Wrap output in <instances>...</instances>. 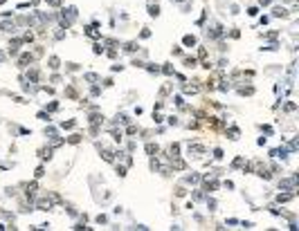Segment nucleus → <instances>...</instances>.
Returning <instances> with one entry per match:
<instances>
[{
    "mask_svg": "<svg viewBox=\"0 0 299 231\" xmlns=\"http://www.w3.org/2000/svg\"><path fill=\"white\" fill-rule=\"evenodd\" d=\"M74 18H76V9H74V7H67V9H63V11L59 14V23H61L63 29H67V27L74 23Z\"/></svg>",
    "mask_w": 299,
    "mask_h": 231,
    "instance_id": "f257e3e1",
    "label": "nucleus"
},
{
    "mask_svg": "<svg viewBox=\"0 0 299 231\" xmlns=\"http://www.w3.org/2000/svg\"><path fill=\"white\" fill-rule=\"evenodd\" d=\"M32 61H34V56H32L30 52H25V54L21 56V59H18V65H21V67H27V65H30Z\"/></svg>",
    "mask_w": 299,
    "mask_h": 231,
    "instance_id": "f03ea898",
    "label": "nucleus"
},
{
    "mask_svg": "<svg viewBox=\"0 0 299 231\" xmlns=\"http://www.w3.org/2000/svg\"><path fill=\"white\" fill-rule=\"evenodd\" d=\"M207 34H209L211 38H218V36H223V27H220V25H214L211 29H207Z\"/></svg>",
    "mask_w": 299,
    "mask_h": 231,
    "instance_id": "7ed1b4c3",
    "label": "nucleus"
},
{
    "mask_svg": "<svg viewBox=\"0 0 299 231\" xmlns=\"http://www.w3.org/2000/svg\"><path fill=\"white\" fill-rule=\"evenodd\" d=\"M38 211H50L52 209V200H38Z\"/></svg>",
    "mask_w": 299,
    "mask_h": 231,
    "instance_id": "20e7f679",
    "label": "nucleus"
},
{
    "mask_svg": "<svg viewBox=\"0 0 299 231\" xmlns=\"http://www.w3.org/2000/svg\"><path fill=\"white\" fill-rule=\"evenodd\" d=\"M292 198H295V193H292V191H290V193H279V195H277V202L281 204V202H290Z\"/></svg>",
    "mask_w": 299,
    "mask_h": 231,
    "instance_id": "39448f33",
    "label": "nucleus"
},
{
    "mask_svg": "<svg viewBox=\"0 0 299 231\" xmlns=\"http://www.w3.org/2000/svg\"><path fill=\"white\" fill-rule=\"evenodd\" d=\"M85 34H88L90 38H99L101 34L97 32V25H92V27H85Z\"/></svg>",
    "mask_w": 299,
    "mask_h": 231,
    "instance_id": "423d86ee",
    "label": "nucleus"
},
{
    "mask_svg": "<svg viewBox=\"0 0 299 231\" xmlns=\"http://www.w3.org/2000/svg\"><path fill=\"white\" fill-rule=\"evenodd\" d=\"M189 153H196V155H202V153H205V146H198V144H189Z\"/></svg>",
    "mask_w": 299,
    "mask_h": 231,
    "instance_id": "0eeeda50",
    "label": "nucleus"
},
{
    "mask_svg": "<svg viewBox=\"0 0 299 231\" xmlns=\"http://www.w3.org/2000/svg\"><path fill=\"white\" fill-rule=\"evenodd\" d=\"M158 150H160V148H158V144H146V153H149L151 157H155V155H158Z\"/></svg>",
    "mask_w": 299,
    "mask_h": 231,
    "instance_id": "6e6552de",
    "label": "nucleus"
},
{
    "mask_svg": "<svg viewBox=\"0 0 299 231\" xmlns=\"http://www.w3.org/2000/svg\"><path fill=\"white\" fill-rule=\"evenodd\" d=\"M169 153H171V155H169L171 159H173V157H180V155H178V153H180V146H178V144H171V146H169Z\"/></svg>",
    "mask_w": 299,
    "mask_h": 231,
    "instance_id": "1a4fd4ad",
    "label": "nucleus"
},
{
    "mask_svg": "<svg viewBox=\"0 0 299 231\" xmlns=\"http://www.w3.org/2000/svg\"><path fill=\"white\" fill-rule=\"evenodd\" d=\"M113 155H115V153H113V150H108V148H101V157H104L106 162H113V159H115Z\"/></svg>",
    "mask_w": 299,
    "mask_h": 231,
    "instance_id": "9d476101",
    "label": "nucleus"
},
{
    "mask_svg": "<svg viewBox=\"0 0 299 231\" xmlns=\"http://www.w3.org/2000/svg\"><path fill=\"white\" fill-rule=\"evenodd\" d=\"M14 23H9V20H5V23H0V29H2V32H14Z\"/></svg>",
    "mask_w": 299,
    "mask_h": 231,
    "instance_id": "9b49d317",
    "label": "nucleus"
},
{
    "mask_svg": "<svg viewBox=\"0 0 299 231\" xmlns=\"http://www.w3.org/2000/svg\"><path fill=\"white\" fill-rule=\"evenodd\" d=\"M101 121H104V117H99V114H90V123H92V128H97Z\"/></svg>",
    "mask_w": 299,
    "mask_h": 231,
    "instance_id": "f8f14e48",
    "label": "nucleus"
},
{
    "mask_svg": "<svg viewBox=\"0 0 299 231\" xmlns=\"http://www.w3.org/2000/svg\"><path fill=\"white\" fill-rule=\"evenodd\" d=\"M21 43H23V41H18V38L9 43V54H16V52H18V45H21Z\"/></svg>",
    "mask_w": 299,
    "mask_h": 231,
    "instance_id": "ddd939ff",
    "label": "nucleus"
},
{
    "mask_svg": "<svg viewBox=\"0 0 299 231\" xmlns=\"http://www.w3.org/2000/svg\"><path fill=\"white\" fill-rule=\"evenodd\" d=\"M36 189H38V186H36V182L27 184V198H34V195H36Z\"/></svg>",
    "mask_w": 299,
    "mask_h": 231,
    "instance_id": "4468645a",
    "label": "nucleus"
},
{
    "mask_svg": "<svg viewBox=\"0 0 299 231\" xmlns=\"http://www.w3.org/2000/svg\"><path fill=\"white\" fill-rule=\"evenodd\" d=\"M27 81L36 83V81H38V70H30V72H27Z\"/></svg>",
    "mask_w": 299,
    "mask_h": 231,
    "instance_id": "2eb2a0df",
    "label": "nucleus"
},
{
    "mask_svg": "<svg viewBox=\"0 0 299 231\" xmlns=\"http://www.w3.org/2000/svg\"><path fill=\"white\" fill-rule=\"evenodd\" d=\"M182 43H185V45H187V47H194V45H196V38H194V36H189V34H187V36H185V38H182Z\"/></svg>",
    "mask_w": 299,
    "mask_h": 231,
    "instance_id": "dca6fc26",
    "label": "nucleus"
},
{
    "mask_svg": "<svg viewBox=\"0 0 299 231\" xmlns=\"http://www.w3.org/2000/svg\"><path fill=\"white\" fill-rule=\"evenodd\" d=\"M274 16H277V18H286V16H288V11H286L283 7H277V9H274Z\"/></svg>",
    "mask_w": 299,
    "mask_h": 231,
    "instance_id": "f3484780",
    "label": "nucleus"
},
{
    "mask_svg": "<svg viewBox=\"0 0 299 231\" xmlns=\"http://www.w3.org/2000/svg\"><path fill=\"white\" fill-rule=\"evenodd\" d=\"M185 65H187V67H196L198 61H196V59H191V56H187V59H185Z\"/></svg>",
    "mask_w": 299,
    "mask_h": 231,
    "instance_id": "a211bd4d",
    "label": "nucleus"
},
{
    "mask_svg": "<svg viewBox=\"0 0 299 231\" xmlns=\"http://www.w3.org/2000/svg\"><path fill=\"white\" fill-rule=\"evenodd\" d=\"M149 14H151V16H158V14H160V7H158V5H149Z\"/></svg>",
    "mask_w": 299,
    "mask_h": 231,
    "instance_id": "6ab92c4d",
    "label": "nucleus"
},
{
    "mask_svg": "<svg viewBox=\"0 0 299 231\" xmlns=\"http://www.w3.org/2000/svg\"><path fill=\"white\" fill-rule=\"evenodd\" d=\"M185 92H187V94H196V92H198V85H185Z\"/></svg>",
    "mask_w": 299,
    "mask_h": 231,
    "instance_id": "aec40b11",
    "label": "nucleus"
},
{
    "mask_svg": "<svg viewBox=\"0 0 299 231\" xmlns=\"http://www.w3.org/2000/svg\"><path fill=\"white\" fill-rule=\"evenodd\" d=\"M67 141H70V144H79V141H81V135H70Z\"/></svg>",
    "mask_w": 299,
    "mask_h": 231,
    "instance_id": "412c9836",
    "label": "nucleus"
},
{
    "mask_svg": "<svg viewBox=\"0 0 299 231\" xmlns=\"http://www.w3.org/2000/svg\"><path fill=\"white\" fill-rule=\"evenodd\" d=\"M135 50H137V43H135V41L126 43V52H135Z\"/></svg>",
    "mask_w": 299,
    "mask_h": 231,
    "instance_id": "4be33fe9",
    "label": "nucleus"
},
{
    "mask_svg": "<svg viewBox=\"0 0 299 231\" xmlns=\"http://www.w3.org/2000/svg\"><path fill=\"white\" fill-rule=\"evenodd\" d=\"M50 67H52V70L59 67V59H56V56H52V59H50Z\"/></svg>",
    "mask_w": 299,
    "mask_h": 231,
    "instance_id": "5701e85b",
    "label": "nucleus"
},
{
    "mask_svg": "<svg viewBox=\"0 0 299 231\" xmlns=\"http://www.w3.org/2000/svg\"><path fill=\"white\" fill-rule=\"evenodd\" d=\"M41 157H43V159H50V157H52V150H50V148H47V150H41Z\"/></svg>",
    "mask_w": 299,
    "mask_h": 231,
    "instance_id": "b1692460",
    "label": "nucleus"
},
{
    "mask_svg": "<svg viewBox=\"0 0 299 231\" xmlns=\"http://www.w3.org/2000/svg\"><path fill=\"white\" fill-rule=\"evenodd\" d=\"M229 137H232V139H238V128H229Z\"/></svg>",
    "mask_w": 299,
    "mask_h": 231,
    "instance_id": "393cba45",
    "label": "nucleus"
},
{
    "mask_svg": "<svg viewBox=\"0 0 299 231\" xmlns=\"http://www.w3.org/2000/svg\"><path fill=\"white\" fill-rule=\"evenodd\" d=\"M85 81H88V83H94V81H97V74H85Z\"/></svg>",
    "mask_w": 299,
    "mask_h": 231,
    "instance_id": "a878e982",
    "label": "nucleus"
},
{
    "mask_svg": "<svg viewBox=\"0 0 299 231\" xmlns=\"http://www.w3.org/2000/svg\"><path fill=\"white\" fill-rule=\"evenodd\" d=\"M162 72H164V74H173V67H171V65H169V63H167V65H164V67H162Z\"/></svg>",
    "mask_w": 299,
    "mask_h": 231,
    "instance_id": "bb28decb",
    "label": "nucleus"
},
{
    "mask_svg": "<svg viewBox=\"0 0 299 231\" xmlns=\"http://www.w3.org/2000/svg\"><path fill=\"white\" fill-rule=\"evenodd\" d=\"M198 56H200V59H207V50H205V47H200V50H198Z\"/></svg>",
    "mask_w": 299,
    "mask_h": 231,
    "instance_id": "cd10ccee",
    "label": "nucleus"
},
{
    "mask_svg": "<svg viewBox=\"0 0 299 231\" xmlns=\"http://www.w3.org/2000/svg\"><path fill=\"white\" fill-rule=\"evenodd\" d=\"M63 128H65V130H70V128H74V121H63Z\"/></svg>",
    "mask_w": 299,
    "mask_h": 231,
    "instance_id": "c85d7f7f",
    "label": "nucleus"
},
{
    "mask_svg": "<svg viewBox=\"0 0 299 231\" xmlns=\"http://www.w3.org/2000/svg\"><path fill=\"white\" fill-rule=\"evenodd\" d=\"M241 164H243V157H236V159H234V164H232V166H234V168H238V166H241Z\"/></svg>",
    "mask_w": 299,
    "mask_h": 231,
    "instance_id": "c756f323",
    "label": "nucleus"
},
{
    "mask_svg": "<svg viewBox=\"0 0 299 231\" xmlns=\"http://www.w3.org/2000/svg\"><path fill=\"white\" fill-rule=\"evenodd\" d=\"M45 2H47V5H52V7H59V5H61V0H45Z\"/></svg>",
    "mask_w": 299,
    "mask_h": 231,
    "instance_id": "7c9ffc66",
    "label": "nucleus"
},
{
    "mask_svg": "<svg viewBox=\"0 0 299 231\" xmlns=\"http://www.w3.org/2000/svg\"><path fill=\"white\" fill-rule=\"evenodd\" d=\"M247 14H250V16H256V14H259V9H256V7H250V9H247Z\"/></svg>",
    "mask_w": 299,
    "mask_h": 231,
    "instance_id": "2f4dec72",
    "label": "nucleus"
},
{
    "mask_svg": "<svg viewBox=\"0 0 299 231\" xmlns=\"http://www.w3.org/2000/svg\"><path fill=\"white\" fill-rule=\"evenodd\" d=\"M214 157H216V159H220V157H223V150H220V148H216V150H214Z\"/></svg>",
    "mask_w": 299,
    "mask_h": 231,
    "instance_id": "473e14b6",
    "label": "nucleus"
},
{
    "mask_svg": "<svg viewBox=\"0 0 299 231\" xmlns=\"http://www.w3.org/2000/svg\"><path fill=\"white\" fill-rule=\"evenodd\" d=\"M101 52H104V47L97 43V45H94V54H101Z\"/></svg>",
    "mask_w": 299,
    "mask_h": 231,
    "instance_id": "72a5a7b5",
    "label": "nucleus"
},
{
    "mask_svg": "<svg viewBox=\"0 0 299 231\" xmlns=\"http://www.w3.org/2000/svg\"><path fill=\"white\" fill-rule=\"evenodd\" d=\"M140 36H142V38H149V36H151V32H149V29H142V34H140Z\"/></svg>",
    "mask_w": 299,
    "mask_h": 231,
    "instance_id": "f704fd0d",
    "label": "nucleus"
},
{
    "mask_svg": "<svg viewBox=\"0 0 299 231\" xmlns=\"http://www.w3.org/2000/svg\"><path fill=\"white\" fill-rule=\"evenodd\" d=\"M128 135H135V132H137V128H135V126H128V130H126Z\"/></svg>",
    "mask_w": 299,
    "mask_h": 231,
    "instance_id": "c9c22d12",
    "label": "nucleus"
},
{
    "mask_svg": "<svg viewBox=\"0 0 299 231\" xmlns=\"http://www.w3.org/2000/svg\"><path fill=\"white\" fill-rule=\"evenodd\" d=\"M259 2H261L263 7H268V5H270V0H259Z\"/></svg>",
    "mask_w": 299,
    "mask_h": 231,
    "instance_id": "e433bc0d",
    "label": "nucleus"
},
{
    "mask_svg": "<svg viewBox=\"0 0 299 231\" xmlns=\"http://www.w3.org/2000/svg\"><path fill=\"white\" fill-rule=\"evenodd\" d=\"M2 59H5V56H2V52H0V61H2Z\"/></svg>",
    "mask_w": 299,
    "mask_h": 231,
    "instance_id": "4c0bfd02",
    "label": "nucleus"
},
{
    "mask_svg": "<svg viewBox=\"0 0 299 231\" xmlns=\"http://www.w3.org/2000/svg\"><path fill=\"white\" fill-rule=\"evenodd\" d=\"M178 2H185V0H178Z\"/></svg>",
    "mask_w": 299,
    "mask_h": 231,
    "instance_id": "58836bf2",
    "label": "nucleus"
}]
</instances>
